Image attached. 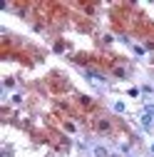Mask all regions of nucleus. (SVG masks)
<instances>
[{
	"label": "nucleus",
	"mask_w": 154,
	"mask_h": 157,
	"mask_svg": "<svg viewBox=\"0 0 154 157\" xmlns=\"http://www.w3.org/2000/svg\"><path fill=\"white\" fill-rule=\"evenodd\" d=\"M112 157H117V155H112Z\"/></svg>",
	"instance_id": "f257e3e1"
}]
</instances>
